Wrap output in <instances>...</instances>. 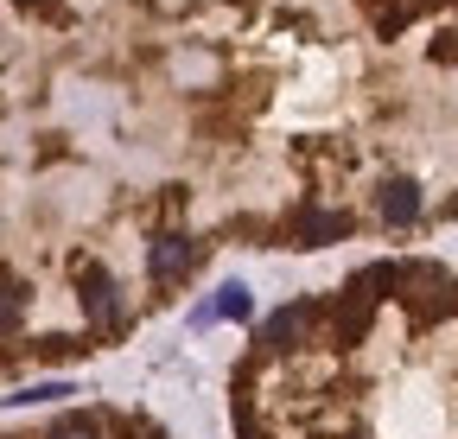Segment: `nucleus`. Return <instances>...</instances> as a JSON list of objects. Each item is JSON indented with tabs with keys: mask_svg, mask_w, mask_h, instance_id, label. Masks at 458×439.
<instances>
[{
	"mask_svg": "<svg viewBox=\"0 0 458 439\" xmlns=\"http://www.w3.org/2000/svg\"><path fill=\"white\" fill-rule=\"evenodd\" d=\"M77 300H83V318L89 325H102V332H114L122 325V287H114V274L102 267V261H89V255H77Z\"/></svg>",
	"mask_w": 458,
	"mask_h": 439,
	"instance_id": "obj_1",
	"label": "nucleus"
},
{
	"mask_svg": "<svg viewBox=\"0 0 458 439\" xmlns=\"http://www.w3.org/2000/svg\"><path fill=\"white\" fill-rule=\"evenodd\" d=\"M337 236H351V216L344 210H325V204H300L293 216H286V242L293 249H325Z\"/></svg>",
	"mask_w": 458,
	"mask_h": 439,
	"instance_id": "obj_2",
	"label": "nucleus"
},
{
	"mask_svg": "<svg viewBox=\"0 0 458 439\" xmlns=\"http://www.w3.org/2000/svg\"><path fill=\"white\" fill-rule=\"evenodd\" d=\"M191 267H198V242H191L185 230H165V236H153V249H147V274H153L159 287L185 281Z\"/></svg>",
	"mask_w": 458,
	"mask_h": 439,
	"instance_id": "obj_3",
	"label": "nucleus"
},
{
	"mask_svg": "<svg viewBox=\"0 0 458 439\" xmlns=\"http://www.w3.org/2000/svg\"><path fill=\"white\" fill-rule=\"evenodd\" d=\"M318 325V306L312 300H300V306H280L267 325H261V344L267 350H293V344H306V332Z\"/></svg>",
	"mask_w": 458,
	"mask_h": 439,
	"instance_id": "obj_4",
	"label": "nucleus"
},
{
	"mask_svg": "<svg viewBox=\"0 0 458 439\" xmlns=\"http://www.w3.org/2000/svg\"><path fill=\"white\" fill-rule=\"evenodd\" d=\"M376 204H382V224H388V230L420 224V185H414V179H388Z\"/></svg>",
	"mask_w": 458,
	"mask_h": 439,
	"instance_id": "obj_5",
	"label": "nucleus"
},
{
	"mask_svg": "<svg viewBox=\"0 0 458 439\" xmlns=\"http://www.w3.org/2000/svg\"><path fill=\"white\" fill-rule=\"evenodd\" d=\"M20 318H26V281L13 267H0V338L20 332Z\"/></svg>",
	"mask_w": 458,
	"mask_h": 439,
	"instance_id": "obj_6",
	"label": "nucleus"
},
{
	"mask_svg": "<svg viewBox=\"0 0 458 439\" xmlns=\"http://www.w3.org/2000/svg\"><path fill=\"white\" fill-rule=\"evenodd\" d=\"M249 287L242 281H229V287H216V300H210V318H249Z\"/></svg>",
	"mask_w": 458,
	"mask_h": 439,
	"instance_id": "obj_7",
	"label": "nucleus"
},
{
	"mask_svg": "<svg viewBox=\"0 0 458 439\" xmlns=\"http://www.w3.org/2000/svg\"><path fill=\"white\" fill-rule=\"evenodd\" d=\"M45 439H102V426H96L89 414H64V420H51Z\"/></svg>",
	"mask_w": 458,
	"mask_h": 439,
	"instance_id": "obj_8",
	"label": "nucleus"
},
{
	"mask_svg": "<svg viewBox=\"0 0 458 439\" xmlns=\"http://www.w3.org/2000/svg\"><path fill=\"white\" fill-rule=\"evenodd\" d=\"M57 395H71L64 382H38V389H20V395H7V401H57Z\"/></svg>",
	"mask_w": 458,
	"mask_h": 439,
	"instance_id": "obj_9",
	"label": "nucleus"
},
{
	"mask_svg": "<svg viewBox=\"0 0 458 439\" xmlns=\"http://www.w3.org/2000/svg\"><path fill=\"white\" fill-rule=\"evenodd\" d=\"M20 7H51V0H20Z\"/></svg>",
	"mask_w": 458,
	"mask_h": 439,
	"instance_id": "obj_10",
	"label": "nucleus"
}]
</instances>
